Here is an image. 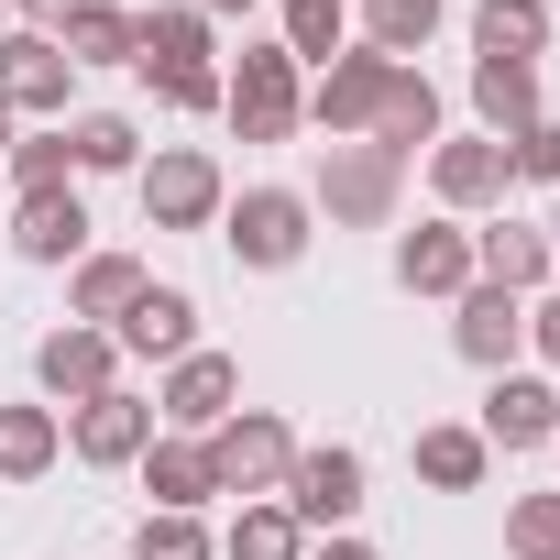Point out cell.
<instances>
[{
	"mask_svg": "<svg viewBox=\"0 0 560 560\" xmlns=\"http://www.w3.org/2000/svg\"><path fill=\"white\" fill-rule=\"evenodd\" d=\"M220 110L242 143H298L308 132V67L287 45H242V67L220 78Z\"/></svg>",
	"mask_w": 560,
	"mask_h": 560,
	"instance_id": "obj_1",
	"label": "cell"
},
{
	"mask_svg": "<svg viewBox=\"0 0 560 560\" xmlns=\"http://www.w3.org/2000/svg\"><path fill=\"white\" fill-rule=\"evenodd\" d=\"M396 198H407V165L385 143H319V176H308V209L341 220V231H396Z\"/></svg>",
	"mask_w": 560,
	"mask_h": 560,
	"instance_id": "obj_2",
	"label": "cell"
},
{
	"mask_svg": "<svg viewBox=\"0 0 560 560\" xmlns=\"http://www.w3.org/2000/svg\"><path fill=\"white\" fill-rule=\"evenodd\" d=\"M220 242H231L242 275H287V264L319 242V209H308V187H242V198L220 209Z\"/></svg>",
	"mask_w": 560,
	"mask_h": 560,
	"instance_id": "obj_3",
	"label": "cell"
},
{
	"mask_svg": "<svg viewBox=\"0 0 560 560\" xmlns=\"http://www.w3.org/2000/svg\"><path fill=\"white\" fill-rule=\"evenodd\" d=\"M132 187H143V231H220V209H231V176H220V154H198V143L143 154Z\"/></svg>",
	"mask_w": 560,
	"mask_h": 560,
	"instance_id": "obj_4",
	"label": "cell"
},
{
	"mask_svg": "<svg viewBox=\"0 0 560 560\" xmlns=\"http://www.w3.org/2000/svg\"><path fill=\"white\" fill-rule=\"evenodd\" d=\"M275 505H287L308 538H341L374 494H363V451L352 440H298V462H287V494H275Z\"/></svg>",
	"mask_w": 560,
	"mask_h": 560,
	"instance_id": "obj_5",
	"label": "cell"
},
{
	"mask_svg": "<svg viewBox=\"0 0 560 560\" xmlns=\"http://www.w3.org/2000/svg\"><path fill=\"white\" fill-rule=\"evenodd\" d=\"M287 462H298V429L275 418V407H231L220 429H209V472H220V494H287Z\"/></svg>",
	"mask_w": 560,
	"mask_h": 560,
	"instance_id": "obj_6",
	"label": "cell"
},
{
	"mask_svg": "<svg viewBox=\"0 0 560 560\" xmlns=\"http://www.w3.org/2000/svg\"><path fill=\"white\" fill-rule=\"evenodd\" d=\"M385 89H396V56L341 45V56L308 78V121H319L330 143H363V132H374V110H385Z\"/></svg>",
	"mask_w": 560,
	"mask_h": 560,
	"instance_id": "obj_7",
	"label": "cell"
},
{
	"mask_svg": "<svg viewBox=\"0 0 560 560\" xmlns=\"http://www.w3.org/2000/svg\"><path fill=\"white\" fill-rule=\"evenodd\" d=\"M429 198H440V220H494V209L516 198V165H505V143H494V132L429 143Z\"/></svg>",
	"mask_w": 560,
	"mask_h": 560,
	"instance_id": "obj_8",
	"label": "cell"
},
{
	"mask_svg": "<svg viewBox=\"0 0 560 560\" xmlns=\"http://www.w3.org/2000/svg\"><path fill=\"white\" fill-rule=\"evenodd\" d=\"M231 407H242V363L209 352V341L187 363H165V385H154V429H176V440H209Z\"/></svg>",
	"mask_w": 560,
	"mask_h": 560,
	"instance_id": "obj_9",
	"label": "cell"
},
{
	"mask_svg": "<svg viewBox=\"0 0 560 560\" xmlns=\"http://www.w3.org/2000/svg\"><path fill=\"white\" fill-rule=\"evenodd\" d=\"M0 100H12V121H67V100H78V67H67V45L56 34H0Z\"/></svg>",
	"mask_w": 560,
	"mask_h": 560,
	"instance_id": "obj_10",
	"label": "cell"
},
{
	"mask_svg": "<svg viewBox=\"0 0 560 560\" xmlns=\"http://www.w3.org/2000/svg\"><path fill=\"white\" fill-rule=\"evenodd\" d=\"M451 352L472 363V374H516L527 363V298H505V287H472L451 298Z\"/></svg>",
	"mask_w": 560,
	"mask_h": 560,
	"instance_id": "obj_11",
	"label": "cell"
},
{
	"mask_svg": "<svg viewBox=\"0 0 560 560\" xmlns=\"http://www.w3.org/2000/svg\"><path fill=\"white\" fill-rule=\"evenodd\" d=\"M34 385H45V407L67 418V407H89V396H110V385H121V341L67 319V330H45V341H34Z\"/></svg>",
	"mask_w": 560,
	"mask_h": 560,
	"instance_id": "obj_12",
	"label": "cell"
},
{
	"mask_svg": "<svg viewBox=\"0 0 560 560\" xmlns=\"http://www.w3.org/2000/svg\"><path fill=\"white\" fill-rule=\"evenodd\" d=\"M67 451H78L89 472H132V462L154 451V396H132V385H110V396H89V407H67Z\"/></svg>",
	"mask_w": 560,
	"mask_h": 560,
	"instance_id": "obj_13",
	"label": "cell"
},
{
	"mask_svg": "<svg viewBox=\"0 0 560 560\" xmlns=\"http://www.w3.org/2000/svg\"><path fill=\"white\" fill-rule=\"evenodd\" d=\"M483 451H549L560 440V385L538 374V363H516V374H494L483 385Z\"/></svg>",
	"mask_w": 560,
	"mask_h": 560,
	"instance_id": "obj_14",
	"label": "cell"
},
{
	"mask_svg": "<svg viewBox=\"0 0 560 560\" xmlns=\"http://www.w3.org/2000/svg\"><path fill=\"white\" fill-rule=\"evenodd\" d=\"M396 287L451 308V298L472 287V220H418V231H396Z\"/></svg>",
	"mask_w": 560,
	"mask_h": 560,
	"instance_id": "obj_15",
	"label": "cell"
},
{
	"mask_svg": "<svg viewBox=\"0 0 560 560\" xmlns=\"http://www.w3.org/2000/svg\"><path fill=\"white\" fill-rule=\"evenodd\" d=\"M472 275H483V287H505V298H538V287H560L549 231H538V220H505V209L472 231Z\"/></svg>",
	"mask_w": 560,
	"mask_h": 560,
	"instance_id": "obj_16",
	"label": "cell"
},
{
	"mask_svg": "<svg viewBox=\"0 0 560 560\" xmlns=\"http://www.w3.org/2000/svg\"><path fill=\"white\" fill-rule=\"evenodd\" d=\"M110 341H121V363H187V352H198V298H187V287H143Z\"/></svg>",
	"mask_w": 560,
	"mask_h": 560,
	"instance_id": "obj_17",
	"label": "cell"
},
{
	"mask_svg": "<svg viewBox=\"0 0 560 560\" xmlns=\"http://www.w3.org/2000/svg\"><path fill=\"white\" fill-rule=\"evenodd\" d=\"M187 67H220V23L198 12V0H154V12H143L132 78H187Z\"/></svg>",
	"mask_w": 560,
	"mask_h": 560,
	"instance_id": "obj_18",
	"label": "cell"
},
{
	"mask_svg": "<svg viewBox=\"0 0 560 560\" xmlns=\"http://www.w3.org/2000/svg\"><path fill=\"white\" fill-rule=\"evenodd\" d=\"M132 472H143V494H154L165 516H209V505H220V472H209V440H176V429H154V451H143Z\"/></svg>",
	"mask_w": 560,
	"mask_h": 560,
	"instance_id": "obj_19",
	"label": "cell"
},
{
	"mask_svg": "<svg viewBox=\"0 0 560 560\" xmlns=\"http://www.w3.org/2000/svg\"><path fill=\"white\" fill-rule=\"evenodd\" d=\"M154 287V275H143V253H78L67 264V319L78 330H121V308Z\"/></svg>",
	"mask_w": 560,
	"mask_h": 560,
	"instance_id": "obj_20",
	"label": "cell"
},
{
	"mask_svg": "<svg viewBox=\"0 0 560 560\" xmlns=\"http://www.w3.org/2000/svg\"><path fill=\"white\" fill-rule=\"evenodd\" d=\"M12 253H23V264H78V253H89V198H78V187L12 198Z\"/></svg>",
	"mask_w": 560,
	"mask_h": 560,
	"instance_id": "obj_21",
	"label": "cell"
},
{
	"mask_svg": "<svg viewBox=\"0 0 560 560\" xmlns=\"http://www.w3.org/2000/svg\"><path fill=\"white\" fill-rule=\"evenodd\" d=\"M472 121H483L494 143H516L527 121H549V100H538V67H516V56H472Z\"/></svg>",
	"mask_w": 560,
	"mask_h": 560,
	"instance_id": "obj_22",
	"label": "cell"
},
{
	"mask_svg": "<svg viewBox=\"0 0 560 560\" xmlns=\"http://www.w3.org/2000/svg\"><path fill=\"white\" fill-rule=\"evenodd\" d=\"M407 462H418V483H429V494H483V472H494L483 429H462V418H429Z\"/></svg>",
	"mask_w": 560,
	"mask_h": 560,
	"instance_id": "obj_23",
	"label": "cell"
},
{
	"mask_svg": "<svg viewBox=\"0 0 560 560\" xmlns=\"http://www.w3.org/2000/svg\"><path fill=\"white\" fill-rule=\"evenodd\" d=\"M363 143H385L396 165H418L429 143H440V89L418 78V67H396V89H385V110H374V132Z\"/></svg>",
	"mask_w": 560,
	"mask_h": 560,
	"instance_id": "obj_24",
	"label": "cell"
},
{
	"mask_svg": "<svg viewBox=\"0 0 560 560\" xmlns=\"http://www.w3.org/2000/svg\"><path fill=\"white\" fill-rule=\"evenodd\" d=\"M67 462V418L34 396V407H0V483H45Z\"/></svg>",
	"mask_w": 560,
	"mask_h": 560,
	"instance_id": "obj_25",
	"label": "cell"
},
{
	"mask_svg": "<svg viewBox=\"0 0 560 560\" xmlns=\"http://www.w3.org/2000/svg\"><path fill=\"white\" fill-rule=\"evenodd\" d=\"M56 45H67L78 78H89V67H132V56H143V12H132V0H89V12H78Z\"/></svg>",
	"mask_w": 560,
	"mask_h": 560,
	"instance_id": "obj_26",
	"label": "cell"
},
{
	"mask_svg": "<svg viewBox=\"0 0 560 560\" xmlns=\"http://www.w3.org/2000/svg\"><path fill=\"white\" fill-rule=\"evenodd\" d=\"M472 56L538 67V56H549V0H472Z\"/></svg>",
	"mask_w": 560,
	"mask_h": 560,
	"instance_id": "obj_27",
	"label": "cell"
},
{
	"mask_svg": "<svg viewBox=\"0 0 560 560\" xmlns=\"http://www.w3.org/2000/svg\"><path fill=\"white\" fill-rule=\"evenodd\" d=\"M67 154H78V176H132L143 132H132V110H67Z\"/></svg>",
	"mask_w": 560,
	"mask_h": 560,
	"instance_id": "obj_28",
	"label": "cell"
},
{
	"mask_svg": "<svg viewBox=\"0 0 560 560\" xmlns=\"http://www.w3.org/2000/svg\"><path fill=\"white\" fill-rule=\"evenodd\" d=\"M220 560H308V527L275 505V494H253V505L220 527Z\"/></svg>",
	"mask_w": 560,
	"mask_h": 560,
	"instance_id": "obj_29",
	"label": "cell"
},
{
	"mask_svg": "<svg viewBox=\"0 0 560 560\" xmlns=\"http://www.w3.org/2000/svg\"><path fill=\"white\" fill-rule=\"evenodd\" d=\"M440 23H451V0H363V45H374V56H396V67H407Z\"/></svg>",
	"mask_w": 560,
	"mask_h": 560,
	"instance_id": "obj_30",
	"label": "cell"
},
{
	"mask_svg": "<svg viewBox=\"0 0 560 560\" xmlns=\"http://www.w3.org/2000/svg\"><path fill=\"white\" fill-rule=\"evenodd\" d=\"M275 45H287V56L319 78V67L352 45V0H287V34H275Z\"/></svg>",
	"mask_w": 560,
	"mask_h": 560,
	"instance_id": "obj_31",
	"label": "cell"
},
{
	"mask_svg": "<svg viewBox=\"0 0 560 560\" xmlns=\"http://www.w3.org/2000/svg\"><path fill=\"white\" fill-rule=\"evenodd\" d=\"M0 187H12V198H45V187H78V154H67V121H56V132H23L12 154H0Z\"/></svg>",
	"mask_w": 560,
	"mask_h": 560,
	"instance_id": "obj_32",
	"label": "cell"
},
{
	"mask_svg": "<svg viewBox=\"0 0 560 560\" xmlns=\"http://www.w3.org/2000/svg\"><path fill=\"white\" fill-rule=\"evenodd\" d=\"M505 560H560V494H505Z\"/></svg>",
	"mask_w": 560,
	"mask_h": 560,
	"instance_id": "obj_33",
	"label": "cell"
},
{
	"mask_svg": "<svg viewBox=\"0 0 560 560\" xmlns=\"http://www.w3.org/2000/svg\"><path fill=\"white\" fill-rule=\"evenodd\" d=\"M132 560H220V527H209V516H165V505H154V516L132 527Z\"/></svg>",
	"mask_w": 560,
	"mask_h": 560,
	"instance_id": "obj_34",
	"label": "cell"
},
{
	"mask_svg": "<svg viewBox=\"0 0 560 560\" xmlns=\"http://www.w3.org/2000/svg\"><path fill=\"white\" fill-rule=\"evenodd\" d=\"M505 165H516V176H538V187H560V121H527V132L505 143Z\"/></svg>",
	"mask_w": 560,
	"mask_h": 560,
	"instance_id": "obj_35",
	"label": "cell"
},
{
	"mask_svg": "<svg viewBox=\"0 0 560 560\" xmlns=\"http://www.w3.org/2000/svg\"><path fill=\"white\" fill-rule=\"evenodd\" d=\"M527 352L560 374V287H538V298H527Z\"/></svg>",
	"mask_w": 560,
	"mask_h": 560,
	"instance_id": "obj_36",
	"label": "cell"
},
{
	"mask_svg": "<svg viewBox=\"0 0 560 560\" xmlns=\"http://www.w3.org/2000/svg\"><path fill=\"white\" fill-rule=\"evenodd\" d=\"M78 12H89V0H12V23H23V34H67Z\"/></svg>",
	"mask_w": 560,
	"mask_h": 560,
	"instance_id": "obj_37",
	"label": "cell"
},
{
	"mask_svg": "<svg viewBox=\"0 0 560 560\" xmlns=\"http://www.w3.org/2000/svg\"><path fill=\"white\" fill-rule=\"evenodd\" d=\"M308 560H385V549H374L363 527H341V538H308Z\"/></svg>",
	"mask_w": 560,
	"mask_h": 560,
	"instance_id": "obj_38",
	"label": "cell"
},
{
	"mask_svg": "<svg viewBox=\"0 0 560 560\" xmlns=\"http://www.w3.org/2000/svg\"><path fill=\"white\" fill-rule=\"evenodd\" d=\"M198 12H209V23H231V12H242V23H253V12H264V0H198Z\"/></svg>",
	"mask_w": 560,
	"mask_h": 560,
	"instance_id": "obj_39",
	"label": "cell"
},
{
	"mask_svg": "<svg viewBox=\"0 0 560 560\" xmlns=\"http://www.w3.org/2000/svg\"><path fill=\"white\" fill-rule=\"evenodd\" d=\"M12 143H23V121H12V100H0V154H12Z\"/></svg>",
	"mask_w": 560,
	"mask_h": 560,
	"instance_id": "obj_40",
	"label": "cell"
},
{
	"mask_svg": "<svg viewBox=\"0 0 560 560\" xmlns=\"http://www.w3.org/2000/svg\"><path fill=\"white\" fill-rule=\"evenodd\" d=\"M538 231H549V264H560V209H549V220H538Z\"/></svg>",
	"mask_w": 560,
	"mask_h": 560,
	"instance_id": "obj_41",
	"label": "cell"
},
{
	"mask_svg": "<svg viewBox=\"0 0 560 560\" xmlns=\"http://www.w3.org/2000/svg\"><path fill=\"white\" fill-rule=\"evenodd\" d=\"M0 34H12V0H0Z\"/></svg>",
	"mask_w": 560,
	"mask_h": 560,
	"instance_id": "obj_42",
	"label": "cell"
},
{
	"mask_svg": "<svg viewBox=\"0 0 560 560\" xmlns=\"http://www.w3.org/2000/svg\"><path fill=\"white\" fill-rule=\"evenodd\" d=\"M549 494H560V483H549Z\"/></svg>",
	"mask_w": 560,
	"mask_h": 560,
	"instance_id": "obj_43",
	"label": "cell"
}]
</instances>
